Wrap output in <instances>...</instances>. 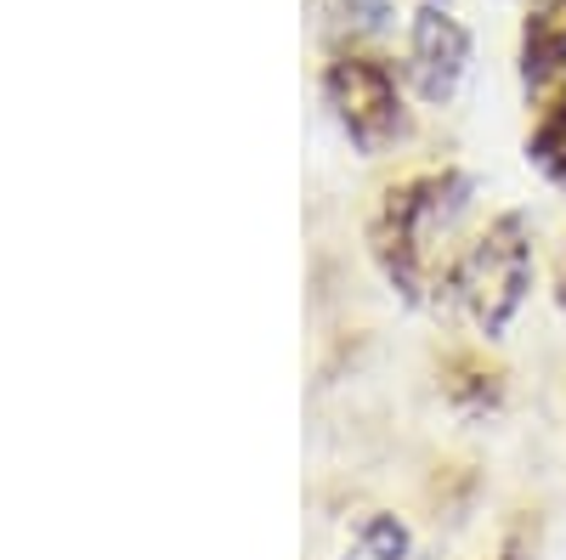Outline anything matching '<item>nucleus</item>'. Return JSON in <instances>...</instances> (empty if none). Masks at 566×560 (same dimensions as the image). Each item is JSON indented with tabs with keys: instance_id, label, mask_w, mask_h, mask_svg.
<instances>
[{
	"instance_id": "1",
	"label": "nucleus",
	"mask_w": 566,
	"mask_h": 560,
	"mask_svg": "<svg viewBox=\"0 0 566 560\" xmlns=\"http://www.w3.org/2000/svg\"><path fill=\"white\" fill-rule=\"evenodd\" d=\"M470 199H476V181L453 165L413 170L397 187H386L380 210L368 221V255L402 306H424V295L448 284L459 261L453 239L459 221L470 215Z\"/></svg>"
},
{
	"instance_id": "2",
	"label": "nucleus",
	"mask_w": 566,
	"mask_h": 560,
	"mask_svg": "<svg viewBox=\"0 0 566 560\" xmlns=\"http://www.w3.org/2000/svg\"><path fill=\"white\" fill-rule=\"evenodd\" d=\"M538 277V250H533V215L527 210H499L476 239L459 244V261L448 272V300L470 317L488 346L504 340L522 317Z\"/></svg>"
},
{
	"instance_id": "3",
	"label": "nucleus",
	"mask_w": 566,
	"mask_h": 560,
	"mask_svg": "<svg viewBox=\"0 0 566 560\" xmlns=\"http://www.w3.org/2000/svg\"><path fill=\"white\" fill-rule=\"evenodd\" d=\"M323 108L340 125V136L363 154L380 159L408 136V103H402V80L391 63L363 57V52H340L323 68Z\"/></svg>"
},
{
	"instance_id": "4",
	"label": "nucleus",
	"mask_w": 566,
	"mask_h": 560,
	"mask_svg": "<svg viewBox=\"0 0 566 560\" xmlns=\"http://www.w3.org/2000/svg\"><path fill=\"white\" fill-rule=\"evenodd\" d=\"M470 57H476V40H470L464 18L448 0H419L408 18V85L424 108H448L464 80H470Z\"/></svg>"
},
{
	"instance_id": "5",
	"label": "nucleus",
	"mask_w": 566,
	"mask_h": 560,
	"mask_svg": "<svg viewBox=\"0 0 566 560\" xmlns=\"http://www.w3.org/2000/svg\"><path fill=\"white\" fill-rule=\"evenodd\" d=\"M566 80V0H533L522 18V85L544 91Z\"/></svg>"
},
{
	"instance_id": "6",
	"label": "nucleus",
	"mask_w": 566,
	"mask_h": 560,
	"mask_svg": "<svg viewBox=\"0 0 566 560\" xmlns=\"http://www.w3.org/2000/svg\"><path fill=\"white\" fill-rule=\"evenodd\" d=\"M527 165L566 199V80L555 85V97L538 108V119L527 130Z\"/></svg>"
},
{
	"instance_id": "7",
	"label": "nucleus",
	"mask_w": 566,
	"mask_h": 560,
	"mask_svg": "<svg viewBox=\"0 0 566 560\" xmlns=\"http://www.w3.org/2000/svg\"><path fill=\"white\" fill-rule=\"evenodd\" d=\"M442 391H448V402H453L459 413H488V408H499V397H504V373L488 368L476 351H464V357L448 362Z\"/></svg>"
},
{
	"instance_id": "8",
	"label": "nucleus",
	"mask_w": 566,
	"mask_h": 560,
	"mask_svg": "<svg viewBox=\"0 0 566 560\" xmlns=\"http://www.w3.org/2000/svg\"><path fill=\"white\" fill-rule=\"evenodd\" d=\"M363 560H408L413 554V532L402 516H391V509H368V516L352 527Z\"/></svg>"
},
{
	"instance_id": "9",
	"label": "nucleus",
	"mask_w": 566,
	"mask_h": 560,
	"mask_svg": "<svg viewBox=\"0 0 566 560\" xmlns=\"http://www.w3.org/2000/svg\"><path fill=\"white\" fill-rule=\"evenodd\" d=\"M346 12H352L363 29H386V23H391V0H346Z\"/></svg>"
},
{
	"instance_id": "10",
	"label": "nucleus",
	"mask_w": 566,
	"mask_h": 560,
	"mask_svg": "<svg viewBox=\"0 0 566 560\" xmlns=\"http://www.w3.org/2000/svg\"><path fill=\"white\" fill-rule=\"evenodd\" d=\"M555 306L566 317V244H560V261H555Z\"/></svg>"
}]
</instances>
